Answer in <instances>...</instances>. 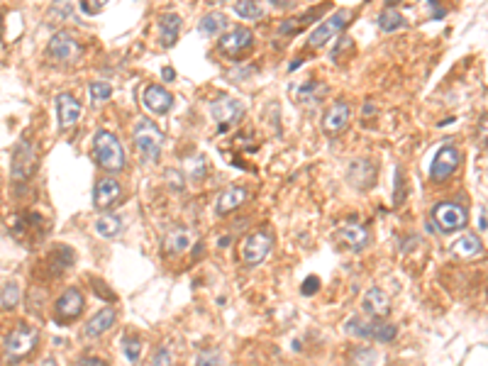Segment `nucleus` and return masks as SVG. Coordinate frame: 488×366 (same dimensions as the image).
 <instances>
[{"instance_id":"1","label":"nucleus","mask_w":488,"mask_h":366,"mask_svg":"<svg viewBox=\"0 0 488 366\" xmlns=\"http://www.w3.org/2000/svg\"><path fill=\"white\" fill-rule=\"evenodd\" d=\"M93 154L96 162L100 164L105 171H123L125 169V149L120 144V140L107 132V129H98L93 137Z\"/></svg>"},{"instance_id":"2","label":"nucleus","mask_w":488,"mask_h":366,"mask_svg":"<svg viewBox=\"0 0 488 366\" xmlns=\"http://www.w3.org/2000/svg\"><path fill=\"white\" fill-rule=\"evenodd\" d=\"M134 147L140 151L142 162H156L161 156V147H164V135L149 120H142L134 127Z\"/></svg>"},{"instance_id":"3","label":"nucleus","mask_w":488,"mask_h":366,"mask_svg":"<svg viewBox=\"0 0 488 366\" xmlns=\"http://www.w3.org/2000/svg\"><path fill=\"white\" fill-rule=\"evenodd\" d=\"M34 166H37V149H34V142L32 137H20L12 149V156H10V176L15 181H27V178L32 176Z\"/></svg>"},{"instance_id":"4","label":"nucleus","mask_w":488,"mask_h":366,"mask_svg":"<svg viewBox=\"0 0 488 366\" xmlns=\"http://www.w3.org/2000/svg\"><path fill=\"white\" fill-rule=\"evenodd\" d=\"M37 342H39L37 330L30 327V325H25V323H20L12 332H8V337H6L8 359H10L12 364H15V361H22L30 352L34 349V347H37Z\"/></svg>"},{"instance_id":"5","label":"nucleus","mask_w":488,"mask_h":366,"mask_svg":"<svg viewBox=\"0 0 488 366\" xmlns=\"http://www.w3.org/2000/svg\"><path fill=\"white\" fill-rule=\"evenodd\" d=\"M271 249H274V237L268 235V232H252L244 242H242V261L244 264H262L264 259L271 254Z\"/></svg>"},{"instance_id":"6","label":"nucleus","mask_w":488,"mask_h":366,"mask_svg":"<svg viewBox=\"0 0 488 366\" xmlns=\"http://www.w3.org/2000/svg\"><path fill=\"white\" fill-rule=\"evenodd\" d=\"M432 220L442 232H456L467 227V211L459 203H440L432 211Z\"/></svg>"},{"instance_id":"7","label":"nucleus","mask_w":488,"mask_h":366,"mask_svg":"<svg viewBox=\"0 0 488 366\" xmlns=\"http://www.w3.org/2000/svg\"><path fill=\"white\" fill-rule=\"evenodd\" d=\"M210 115L218 125H220V132H225L230 125H235L237 120L244 115V103L237 100V98H218V100L210 103Z\"/></svg>"},{"instance_id":"8","label":"nucleus","mask_w":488,"mask_h":366,"mask_svg":"<svg viewBox=\"0 0 488 366\" xmlns=\"http://www.w3.org/2000/svg\"><path fill=\"white\" fill-rule=\"evenodd\" d=\"M347 20H349V12L347 10H337L335 15H330L328 20L322 22V25H317V28L312 30L308 44H310L312 49L325 47V44H328L330 39L335 37V34H339L344 28H347Z\"/></svg>"},{"instance_id":"9","label":"nucleus","mask_w":488,"mask_h":366,"mask_svg":"<svg viewBox=\"0 0 488 366\" xmlns=\"http://www.w3.org/2000/svg\"><path fill=\"white\" fill-rule=\"evenodd\" d=\"M459 162H462V154H459L456 147L449 144L442 147L435 154V159H432V164H429V176L435 178V181H445V178H449L456 171Z\"/></svg>"},{"instance_id":"10","label":"nucleus","mask_w":488,"mask_h":366,"mask_svg":"<svg viewBox=\"0 0 488 366\" xmlns=\"http://www.w3.org/2000/svg\"><path fill=\"white\" fill-rule=\"evenodd\" d=\"M254 44V34L252 30L247 28H235L220 39V49L222 54H227L230 59H240L244 52Z\"/></svg>"},{"instance_id":"11","label":"nucleus","mask_w":488,"mask_h":366,"mask_svg":"<svg viewBox=\"0 0 488 366\" xmlns=\"http://www.w3.org/2000/svg\"><path fill=\"white\" fill-rule=\"evenodd\" d=\"M47 54L56 61H71L78 54V44H76V39L71 37L66 30H59V32H54L52 39H49Z\"/></svg>"},{"instance_id":"12","label":"nucleus","mask_w":488,"mask_h":366,"mask_svg":"<svg viewBox=\"0 0 488 366\" xmlns=\"http://www.w3.org/2000/svg\"><path fill=\"white\" fill-rule=\"evenodd\" d=\"M54 310H56L59 320H76L83 312V293L78 288H66L54 305Z\"/></svg>"},{"instance_id":"13","label":"nucleus","mask_w":488,"mask_h":366,"mask_svg":"<svg viewBox=\"0 0 488 366\" xmlns=\"http://www.w3.org/2000/svg\"><path fill=\"white\" fill-rule=\"evenodd\" d=\"M142 103H145V108L151 110V113L167 115L173 105V96L161 86H147L145 93H142Z\"/></svg>"},{"instance_id":"14","label":"nucleus","mask_w":488,"mask_h":366,"mask_svg":"<svg viewBox=\"0 0 488 366\" xmlns=\"http://www.w3.org/2000/svg\"><path fill=\"white\" fill-rule=\"evenodd\" d=\"M120 195H123V189H120V183L115 178H100L96 183V191H93V203L100 211H107V208H113L118 203Z\"/></svg>"},{"instance_id":"15","label":"nucleus","mask_w":488,"mask_h":366,"mask_svg":"<svg viewBox=\"0 0 488 366\" xmlns=\"http://www.w3.org/2000/svg\"><path fill=\"white\" fill-rule=\"evenodd\" d=\"M81 103L76 100L71 93H59L56 96V113H59V127L61 129H69L78 122L81 118Z\"/></svg>"},{"instance_id":"16","label":"nucleus","mask_w":488,"mask_h":366,"mask_svg":"<svg viewBox=\"0 0 488 366\" xmlns=\"http://www.w3.org/2000/svg\"><path fill=\"white\" fill-rule=\"evenodd\" d=\"M347 178L349 183H354L357 189H369V186H374L376 166L369 159H357V162H352V166H349Z\"/></svg>"},{"instance_id":"17","label":"nucleus","mask_w":488,"mask_h":366,"mask_svg":"<svg viewBox=\"0 0 488 366\" xmlns=\"http://www.w3.org/2000/svg\"><path fill=\"white\" fill-rule=\"evenodd\" d=\"M388 308H391V303H388V296L381 291V288H369L364 296V301H361V310L366 312V315H371V318H383L388 312Z\"/></svg>"},{"instance_id":"18","label":"nucleus","mask_w":488,"mask_h":366,"mask_svg":"<svg viewBox=\"0 0 488 366\" xmlns=\"http://www.w3.org/2000/svg\"><path fill=\"white\" fill-rule=\"evenodd\" d=\"M244 200H247V191L240 189V186H230V189H225L218 195L215 211H218V215H227V213H232L235 208H240Z\"/></svg>"},{"instance_id":"19","label":"nucleus","mask_w":488,"mask_h":366,"mask_svg":"<svg viewBox=\"0 0 488 366\" xmlns=\"http://www.w3.org/2000/svg\"><path fill=\"white\" fill-rule=\"evenodd\" d=\"M347 122H349V105L342 100L335 103L332 108L325 113V118H322V127L328 129V132H342L347 127Z\"/></svg>"},{"instance_id":"20","label":"nucleus","mask_w":488,"mask_h":366,"mask_svg":"<svg viewBox=\"0 0 488 366\" xmlns=\"http://www.w3.org/2000/svg\"><path fill=\"white\" fill-rule=\"evenodd\" d=\"M339 237H342V242H347L349 247L354 249V252H359V249H364L366 242H369V232H366V227L357 225V222H347V225L339 230Z\"/></svg>"},{"instance_id":"21","label":"nucleus","mask_w":488,"mask_h":366,"mask_svg":"<svg viewBox=\"0 0 488 366\" xmlns=\"http://www.w3.org/2000/svg\"><path fill=\"white\" fill-rule=\"evenodd\" d=\"M113 325H115V310L113 308H105V310L96 312V315L88 320L86 334L88 337H100V334H105Z\"/></svg>"},{"instance_id":"22","label":"nucleus","mask_w":488,"mask_h":366,"mask_svg":"<svg viewBox=\"0 0 488 366\" xmlns=\"http://www.w3.org/2000/svg\"><path fill=\"white\" fill-rule=\"evenodd\" d=\"M161 44L164 47H173L178 39V32H181V17L176 12H167V15L161 17Z\"/></svg>"},{"instance_id":"23","label":"nucleus","mask_w":488,"mask_h":366,"mask_svg":"<svg viewBox=\"0 0 488 366\" xmlns=\"http://www.w3.org/2000/svg\"><path fill=\"white\" fill-rule=\"evenodd\" d=\"M452 252H454L456 257H462V259H474V257H478V254L483 252L481 239H478L476 235H464V237H459L454 242Z\"/></svg>"},{"instance_id":"24","label":"nucleus","mask_w":488,"mask_h":366,"mask_svg":"<svg viewBox=\"0 0 488 366\" xmlns=\"http://www.w3.org/2000/svg\"><path fill=\"white\" fill-rule=\"evenodd\" d=\"M120 230H123V220H120L118 215H113V213H105V215H100L96 220V232H98V237L103 239L118 237Z\"/></svg>"},{"instance_id":"25","label":"nucleus","mask_w":488,"mask_h":366,"mask_svg":"<svg viewBox=\"0 0 488 366\" xmlns=\"http://www.w3.org/2000/svg\"><path fill=\"white\" fill-rule=\"evenodd\" d=\"M227 28V15L225 12H208L203 20L198 22V32L205 37H215L218 32Z\"/></svg>"},{"instance_id":"26","label":"nucleus","mask_w":488,"mask_h":366,"mask_svg":"<svg viewBox=\"0 0 488 366\" xmlns=\"http://www.w3.org/2000/svg\"><path fill=\"white\" fill-rule=\"evenodd\" d=\"M193 237H191V232L188 230H173L167 239H164V249L169 254H183L188 247H191Z\"/></svg>"},{"instance_id":"27","label":"nucleus","mask_w":488,"mask_h":366,"mask_svg":"<svg viewBox=\"0 0 488 366\" xmlns=\"http://www.w3.org/2000/svg\"><path fill=\"white\" fill-rule=\"evenodd\" d=\"M405 28V17L396 10V8H386V10L379 15V30L381 32H398V30Z\"/></svg>"},{"instance_id":"28","label":"nucleus","mask_w":488,"mask_h":366,"mask_svg":"<svg viewBox=\"0 0 488 366\" xmlns=\"http://www.w3.org/2000/svg\"><path fill=\"white\" fill-rule=\"evenodd\" d=\"M398 334V327L393 323H381V320H374V330H371V339L376 342H393Z\"/></svg>"},{"instance_id":"29","label":"nucleus","mask_w":488,"mask_h":366,"mask_svg":"<svg viewBox=\"0 0 488 366\" xmlns=\"http://www.w3.org/2000/svg\"><path fill=\"white\" fill-rule=\"evenodd\" d=\"M235 12L242 20H259V17H264V8L259 3H254V0H240V3H235Z\"/></svg>"},{"instance_id":"30","label":"nucleus","mask_w":488,"mask_h":366,"mask_svg":"<svg viewBox=\"0 0 488 366\" xmlns=\"http://www.w3.org/2000/svg\"><path fill=\"white\" fill-rule=\"evenodd\" d=\"M123 349H125V356H127L129 364H137V361H140V354H142L140 337H134V334H125L123 337Z\"/></svg>"},{"instance_id":"31","label":"nucleus","mask_w":488,"mask_h":366,"mask_svg":"<svg viewBox=\"0 0 488 366\" xmlns=\"http://www.w3.org/2000/svg\"><path fill=\"white\" fill-rule=\"evenodd\" d=\"M88 93H91L93 103H105L107 98H110V93H113V88H110L107 81H93L91 86H88Z\"/></svg>"},{"instance_id":"32","label":"nucleus","mask_w":488,"mask_h":366,"mask_svg":"<svg viewBox=\"0 0 488 366\" xmlns=\"http://www.w3.org/2000/svg\"><path fill=\"white\" fill-rule=\"evenodd\" d=\"M379 361L376 349H357L352 354V366H374Z\"/></svg>"},{"instance_id":"33","label":"nucleus","mask_w":488,"mask_h":366,"mask_svg":"<svg viewBox=\"0 0 488 366\" xmlns=\"http://www.w3.org/2000/svg\"><path fill=\"white\" fill-rule=\"evenodd\" d=\"M17 303H20V286H17L15 281H10V283L3 288V305L15 308Z\"/></svg>"},{"instance_id":"34","label":"nucleus","mask_w":488,"mask_h":366,"mask_svg":"<svg viewBox=\"0 0 488 366\" xmlns=\"http://www.w3.org/2000/svg\"><path fill=\"white\" fill-rule=\"evenodd\" d=\"M195 366H225V361H222L220 352H200Z\"/></svg>"},{"instance_id":"35","label":"nucleus","mask_w":488,"mask_h":366,"mask_svg":"<svg viewBox=\"0 0 488 366\" xmlns=\"http://www.w3.org/2000/svg\"><path fill=\"white\" fill-rule=\"evenodd\" d=\"M151 366H173L171 352H169L167 347H159L156 354H154V359H151Z\"/></svg>"},{"instance_id":"36","label":"nucleus","mask_w":488,"mask_h":366,"mask_svg":"<svg viewBox=\"0 0 488 366\" xmlns=\"http://www.w3.org/2000/svg\"><path fill=\"white\" fill-rule=\"evenodd\" d=\"M317 288H320V279H317V276H308L301 291H303V296H312V293H315Z\"/></svg>"},{"instance_id":"37","label":"nucleus","mask_w":488,"mask_h":366,"mask_svg":"<svg viewBox=\"0 0 488 366\" xmlns=\"http://www.w3.org/2000/svg\"><path fill=\"white\" fill-rule=\"evenodd\" d=\"M81 10L88 12V15H96V12L103 10V0H98V6H88V3H81Z\"/></svg>"},{"instance_id":"38","label":"nucleus","mask_w":488,"mask_h":366,"mask_svg":"<svg viewBox=\"0 0 488 366\" xmlns=\"http://www.w3.org/2000/svg\"><path fill=\"white\" fill-rule=\"evenodd\" d=\"M78 366H107L103 359H96V356H86V359H81Z\"/></svg>"},{"instance_id":"39","label":"nucleus","mask_w":488,"mask_h":366,"mask_svg":"<svg viewBox=\"0 0 488 366\" xmlns=\"http://www.w3.org/2000/svg\"><path fill=\"white\" fill-rule=\"evenodd\" d=\"M478 230L481 235H486V205H481V213H478Z\"/></svg>"},{"instance_id":"40","label":"nucleus","mask_w":488,"mask_h":366,"mask_svg":"<svg viewBox=\"0 0 488 366\" xmlns=\"http://www.w3.org/2000/svg\"><path fill=\"white\" fill-rule=\"evenodd\" d=\"M93 286H96V288H100V281H96ZM98 298H105V301H115V296H113L110 291H100V296H98Z\"/></svg>"},{"instance_id":"41","label":"nucleus","mask_w":488,"mask_h":366,"mask_svg":"<svg viewBox=\"0 0 488 366\" xmlns=\"http://www.w3.org/2000/svg\"><path fill=\"white\" fill-rule=\"evenodd\" d=\"M161 76H164L167 81H173V78H176V71H173V69H164V71H161Z\"/></svg>"},{"instance_id":"42","label":"nucleus","mask_w":488,"mask_h":366,"mask_svg":"<svg viewBox=\"0 0 488 366\" xmlns=\"http://www.w3.org/2000/svg\"><path fill=\"white\" fill-rule=\"evenodd\" d=\"M39 366H59V364H56V359H52V356H47V359L39 361Z\"/></svg>"},{"instance_id":"43","label":"nucleus","mask_w":488,"mask_h":366,"mask_svg":"<svg viewBox=\"0 0 488 366\" xmlns=\"http://www.w3.org/2000/svg\"><path fill=\"white\" fill-rule=\"evenodd\" d=\"M230 242H232L230 237H222V239H220V247H227V244H230Z\"/></svg>"},{"instance_id":"44","label":"nucleus","mask_w":488,"mask_h":366,"mask_svg":"<svg viewBox=\"0 0 488 366\" xmlns=\"http://www.w3.org/2000/svg\"><path fill=\"white\" fill-rule=\"evenodd\" d=\"M0 37H3V17H0Z\"/></svg>"}]
</instances>
